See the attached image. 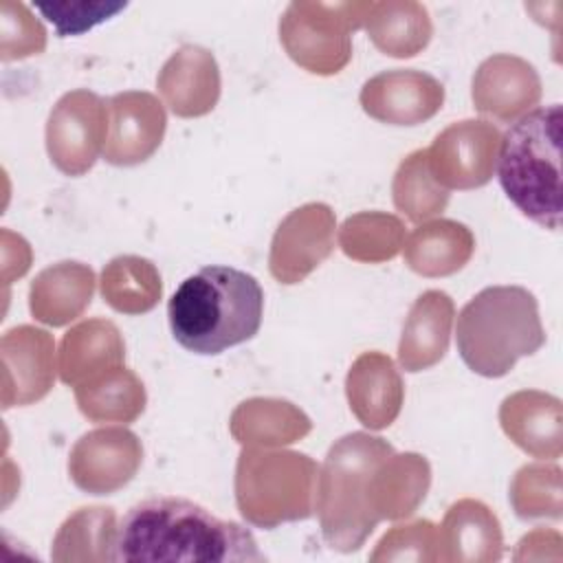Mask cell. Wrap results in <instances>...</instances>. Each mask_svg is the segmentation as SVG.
Listing matches in <instances>:
<instances>
[{"instance_id":"obj_27","label":"cell","mask_w":563,"mask_h":563,"mask_svg":"<svg viewBox=\"0 0 563 563\" xmlns=\"http://www.w3.org/2000/svg\"><path fill=\"white\" fill-rule=\"evenodd\" d=\"M73 389L79 411L90 422L101 424L134 422L147 402L143 380L125 365L106 369Z\"/></svg>"},{"instance_id":"obj_8","label":"cell","mask_w":563,"mask_h":563,"mask_svg":"<svg viewBox=\"0 0 563 563\" xmlns=\"http://www.w3.org/2000/svg\"><path fill=\"white\" fill-rule=\"evenodd\" d=\"M108 139V99L77 88L57 99L46 119V152L55 169L77 178L92 169Z\"/></svg>"},{"instance_id":"obj_21","label":"cell","mask_w":563,"mask_h":563,"mask_svg":"<svg viewBox=\"0 0 563 563\" xmlns=\"http://www.w3.org/2000/svg\"><path fill=\"white\" fill-rule=\"evenodd\" d=\"M455 306L444 290H424L409 308L398 341V363L405 372L438 365L449 352Z\"/></svg>"},{"instance_id":"obj_30","label":"cell","mask_w":563,"mask_h":563,"mask_svg":"<svg viewBox=\"0 0 563 563\" xmlns=\"http://www.w3.org/2000/svg\"><path fill=\"white\" fill-rule=\"evenodd\" d=\"M405 224L398 216L385 211H361L350 216L339 229L341 251L363 264L394 260L402 251Z\"/></svg>"},{"instance_id":"obj_10","label":"cell","mask_w":563,"mask_h":563,"mask_svg":"<svg viewBox=\"0 0 563 563\" xmlns=\"http://www.w3.org/2000/svg\"><path fill=\"white\" fill-rule=\"evenodd\" d=\"M143 444L121 424L84 433L70 449V482L88 495H112L130 484L141 468Z\"/></svg>"},{"instance_id":"obj_19","label":"cell","mask_w":563,"mask_h":563,"mask_svg":"<svg viewBox=\"0 0 563 563\" xmlns=\"http://www.w3.org/2000/svg\"><path fill=\"white\" fill-rule=\"evenodd\" d=\"M501 552V526L486 504L466 497L449 506L438 526V561L493 563Z\"/></svg>"},{"instance_id":"obj_24","label":"cell","mask_w":563,"mask_h":563,"mask_svg":"<svg viewBox=\"0 0 563 563\" xmlns=\"http://www.w3.org/2000/svg\"><path fill=\"white\" fill-rule=\"evenodd\" d=\"M475 251V235L457 220L438 218L418 224L402 242L405 264L422 277H446L462 271Z\"/></svg>"},{"instance_id":"obj_22","label":"cell","mask_w":563,"mask_h":563,"mask_svg":"<svg viewBox=\"0 0 563 563\" xmlns=\"http://www.w3.org/2000/svg\"><path fill=\"white\" fill-rule=\"evenodd\" d=\"M95 284V271L88 264L57 262L40 271L31 282L29 310L44 325H68L90 306Z\"/></svg>"},{"instance_id":"obj_9","label":"cell","mask_w":563,"mask_h":563,"mask_svg":"<svg viewBox=\"0 0 563 563\" xmlns=\"http://www.w3.org/2000/svg\"><path fill=\"white\" fill-rule=\"evenodd\" d=\"M501 132L482 119H464L444 128L427 150L433 178L446 189L484 187L497 167Z\"/></svg>"},{"instance_id":"obj_29","label":"cell","mask_w":563,"mask_h":563,"mask_svg":"<svg viewBox=\"0 0 563 563\" xmlns=\"http://www.w3.org/2000/svg\"><path fill=\"white\" fill-rule=\"evenodd\" d=\"M99 290L112 310L121 314H145L158 303L163 282L158 268L147 257L117 255L103 266Z\"/></svg>"},{"instance_id":"obj_5","label":"cell","mask_w":563,"mask_h":563,"mask_svg":"<svg viewBox=\"0 0 563 563\" xmlns=\"http://www.w3.org/2000/svg\"><path fill=\"white\" fill-rule=\"evenodd\" d=\"M394 453V446L372 433L352 431L339 438L319 466L314 512L321 537L336 552H356L378 521L367 504V486L374 466Z\"/></svg>"},{"instance_id":"obj_6","label":"cell","mask_w":563,"mask_h":563,"mask_svg":"<svg viewBox=\"0 0 563 563\" xmlns=\"http://www.w3.org/2000/svg\"><path fill=\"white\" fill-rule=\"evenodd\" d=\"M317 475L319 466L306 453L244 446L235 464L238 510L251 526L264 530L308 519L314 512Z\"/></svg>"},{"instance_id":"obj_25","label":"cell","mask_w":563,"mask_h":563,"mask_svg":"<svg viewBox=\"0 0 563 563\" xmlns=\"http://www.w3.org/2000/svg\"><path fill=\"white\" fill-rule=\"evenodd\" d=\"M310 429V418L282 398H249L229 418V431L242 446L292 444L308 435Z\"/></svg>"},{"instance_id":"obj_4","label":"cell","mask_w":563,"mask_h":563,"mask_svg":"<svg viewBox=\"0 0 563 563\" xmlns=\"http://www.w3.org/2000/svg\"><path fill=\"white\" fill-rule=\"evenodd\" d=\"M464 365L484 376H506L519 358L545 343L537 297L523 286H488L464 303L455 325Z\"/></svg>"},{"instance_id":"obj_23","label":"cell","mask_w":563,"mask_h":563,"mask_svg":"<svg viewBox=\"0 0 563 563\" xmlns=\"http://www.w3.org/2000/svg\"><path fill=\"white\" fill-rule=\"evenodd\" d=\"M125 363V343L119 328L101 317L84 319L59 341L57 372L64 385L77 387L92 376Z\"/></svg>"},{"instance_id":"obj_7","label":"cell","mask_w":563,"mask_h":563,"mask_svg":"<svg viewBox=\"0 0 563 563\" xmlns=\"http://www.w3.org/2000/svg\"><path fill=\"white\" fill-rule=\"evenodd\" d=\"M369 2H290L279 18L286 55L312 75H336L352 59V33L363 29Z\"/></svg>"},{"instance_id":"obj_11","label":"cell","mask_w":563,"mask_h":563,"mask_svg":"<svg viewBox=\"0 0 563 563\" xmlns=\"http://www.w3.org/2000/svg\"><path fill=\"white\" fill-rule=\"evenodd\" d=\"M336 218L325 202L292 209L275 229L268 271L279 284H299L334 251Z\"/></svg>"},{"instance_id":"obj_31","label":"cell","mask_w":563,"mask_h":563,"mask_svg":"<svg viewBox=\"0 0 563 563\" xmlns=\"http://www.w3.org/2000/svg\"><path fill=\"white\" fill-rule=\"evenodd\" d=\"M449 191L433 178L427 150L407 154L391 180L394 207L411 222H427L442 213L449 205Z\"/></svg>"},{"instance_id":"obj_15","label":"cell","mask_w":563,"mask_h":563,"mask_svg":"<svg viewBox=\"0 0 563 563\" xmlns=\"http://www.w3.org/2000/svg\"><path fill=\"white\" fill-rule=\"evenodd\" d=\"M541 92V77L537 68L523 57L510 53L486 57L477 66L471 84L475 110L501 123H512L534 110Z\"/></svg>"},{"instance_id":"obj_14","label":"cell","mask_w":563,"mask_h":563,"mask_svg":"<svg viewBox=\"0 0 563 563\" xmlns=\"http://www.w3.org/2000/svg\"><path fill=\"white\" fill-rule=\"evenodd\" d=\"M2 409L42 400L57 372L55 341L35 325H15L2 334Z\"/></svg>"},{"instance_id":"obj_20","label":"cell","mask_w":563,"mask_h":563,"mask_svg":"<svg viewBox=\"0 0 563 563\" xmlns=\"http://www.w3.org/2000/svg\"><path fill=\"white\" fill-rule=\"evenodd\" d=\"M431 486V466L420 453H389L383 457L367 486V504L374 519H407L424 501Z\"/></svg>"},{"instance_id":"obj_13","label":"cell","mask_w":563,"mask_h":563,"mask_svg":"<svg viewBox=\"0 0 563 563\" xmlns=\"http://www.w3.org/2000/svg\"><path fill=\"white\" fill-rule=\"evenodd\" d=\"M367 117L387 125H418L442 110L444 86L429 73L394 68L369 77L358 95Z\"/></svg>"},{"instance_id":"obj_18","label":"cell","mask_w":563,"mask_h":563,"mask_svg":"<svg viewBox=\"0 0 563 563\" xmlns=\"http://www.w3.org/2000/svg\"><path fill=\"white\" fill-rule=\"evenodd\" d=\"M499 424L528 455L559 460L563 451L561 400L539 389H521L501 400Z\"/></svg>"},{"instance_id":"obj_16","label":"cell","mask_w":563,"mask_h":563,"mask_svg":"<svg viewBox=\"0 0 563 563\" xmlns=\"http://www.w3.org/2000/svg\"><path fill=\"white\" fill-rule=\"evenodd\" d=\"M156 88L176 117L196 119L209 114L222 90L220 68L213 53L196 44L176 48L158 70Z\"/></svg>"},{"instance_id":"obj_32","label":"cell","mask_w":563,"mask_h":563,"mask_svg":"<svg viewBox=\"0 0 563 563\" xmlns=\"http://www.w3.org/2000/svg\"><path fill=\"white\" fill-rule=\"evenodd\" d=\"M515 515L528 519H559L561 517V468L556 464H526L521 466L508 493Z\"/></svg>"},{"instance_id":"obj_12","label":"cell","mask_w":563,"mask_h":563,"mask_svg":"<svg viewBox=\"0 0 563 563\" xmlns=\"http://www.w3.org/2000/svg\"><path fill=\"white\" fill-rule=\"evenodd\" d=\"M167 114L161 99L145 90H125L108 99V139L103 161L114 167L145 163L163 143Z\"/></svg>"},{"instance_id":"obj_26","label":"cell","mask_w":563,"mask_h":563,"mask_svg":"<svg viewBox=\"0 0 563 563\" xmlns=\"http://www.w3.org/2000/svg\"><path fill=\"white\" fill-rule=\"evenodd\" d=\"M363 29L383 55L396 59L418 55L427 48L433 35L427 7L413 0L369 2Z\"/></svg>"},{"instance_id":"obj_1","label":"cell","mask_w":563,"mask_h":563,"mask_svg":"<svg viewBox=\"0 0 563 563\" xmlns=\"http://www.w3.org/2000/svg\"><path fill=\"white\" fill-rule=\"evenodd\" d=\"M114 561L123 563H240L264 561L253 532L211 515L185 497H150L121 519Z\"/></svg>"},{"instance_id":"obj_33","label":"cell","mask_w":563,"mask_h":563,"mask_svg":"<svg viewBox=\"0 0 563 563\" xmlns=\"http://www.w3.org/2000/svg\"><path fill=\"white\" fill-rule=\"evenodd\" d=\"M46 48V29L24 2H0V59L13 62L40 55Z\"/></svg>"},{"instance_id":"obj_2","label":"cell","mask_w":563,"mask_h":563,"mask_svg":"<svg viewBox=\"0 0 563 563\" xmlns=\"http://www.w3.org/2000/svg\"><path fill=\"white\" fill-rule=\"evenodd\" d=\"M264 317L260 282L233 266L211 264L189 275L167 301L172 336L180 347L216 356L251 341Z\"/></svg>"},{"instance_id":"obj_17","label":"cell","mask_w":563,"mask_h":563,"mask_svg":"<svg viewBox=\"0 0 563 563\" xmlns=\"http://www.w3.org/2000/svg\"><path fill=\"white\" fill-rule=\"evenodd\" d=\"M345 396L354 418L369 431L396 422L405 400V383L394 361L383 352H363L345 376Z\"/></svg>"},{"instance_id":"obj_28","label":"cell","mask_w":563,"mask_h":563,"mask_svg":"<svg viewBox=\"0 0 563 563\" xmlns=\"http://www.w3.org/2000/svg\"><path fill=\"white\" fill-rule=\"evenodd\" d=\"M117 515L110 506H86L73 512L57 530L51 559L59 563L114 561Z\"/></svg>"},{"instance_id":"obj_34","label":"cell","mask_w":563,"mask_h":563,"mask_svg":"<svg viewBox=\"0 0 563 563\" xmlns=\"http://www.w3.org/2000/svg\"><path fill=\"white\" fill-rule=\"evenodd\" d=\"M369 561H438V526L429 519H416L387 530Z\"/></svg>"},{"instance_id":"obj_3","label":"cell","mask_w":563,"mask_h":563,"mask_svg":"<svg viewBox=\"0 0 563 563\" xmlns=\"http://www.w3.org/2000/svg\"><path fill=\"white\" fill-rule=\"evenodd\" d=\"M561 103L537 106L501 134L497 178L506 198L534 224L561 229Z\"/></svg>"},{"instance_id":"obj_35","label":"cell","mask_w":563,"mask_h":563,"mask_svg":"<svg viewBox=\"0 0 563 563\" xmlns=\"http://www.w3.org/2000/svg\"><path fill=\"white\" fill-rule=\"evenodd\" d=\"M128 2H110V0H62V2H37L35 9L55 26L59 37L81 35L97 24L108 22L117 13H121Z\"/></svg>"}]
</instances>
